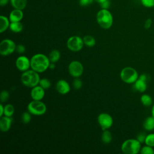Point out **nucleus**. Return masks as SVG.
I'll list each match as a JSON object with an SVG mask.
<instances>
[{
	"label": "nucleus",
	"instance_id": "obj_27",
	"mask_svg": "<svg viewBox=\"0 0 154 154\" xmlns=\"http://www.w3.org/2000/svg\"><path fill=\"white\" fill-rule=\"evenodd\" d=\"M38 85H40L45 90H46V89H48L51 87V82L47 78H42V79H40Z\"/></svg>",
	"mask_w": 154,
	"mask_h": 154
},
{
	"label": "nucleus",
	"instance_id": "obj_33",
	"mask_svg": "<svg viewBox=\"0 0 154 154\" xmlns=\"http://www.w3.org/2000/svg\"><path fill=\"white\" fill-rule=\"evenodd\" d=\"M94 0H79V4L81 7H87L91 5Z\"/></svg>",
	"mask_w": 154,
	"mask_h": 154
},
{
	"label": "nucleus",
	"instance_id": "obj_37",
	"mask_svg": "<svg viewBox=\"0 0 154 154\" xmlns=\"http://www.w3.org/2000/svg\"><path fill=\"white\" fill-rule=\"evenodd\" d=\"M152 24V20L150 18H148L146 20V21L144 22V26L146 29H149L151 27Z\"/></svg>",
	"mask_w": 154,
	"mask_h": 154
},
{
	"label": "nucleus",
	"instance_id": "obj_36",
	"mask_svg": "<svg viewBox=\"0 0 154 154\" xmlns=\"http://www.w3.org/2000/svg\"><path fill=\"white\" fill-rule=\"evenodd\" d=\"M25 47L21 44L17 45H16V51L18 53V54H23L25 52Z\"/></svg>",
	"mask_w": 154,
	"mask_h": 154
},
{
	"label": "nucleus",
	"instance_id": "obj_1",
	"mask_svg": "<svg viewBox=\"0 0 154 154\" xmlns=\"http://www.w3.org/2000/svg\"><path fill=\"white\" fill-rule=\"evenodd\" d=\"M31 69L40 73L49 68L51 61L49 57L41 53L34 55L30 59Z\"/></svg>",
	"mask_w": 154,
	"mask_h": 154
},
{
	"label": "nucleus",
	"instance_id": "obj_38",
	"mask_svg": "<svg viewBox=\"0 0 154 154\" xmlns=\"http://www.w3.org/2000/svg\"><path fill=\"white\" fill-rule=\"evenodd\" d=\"M10 2V0H0V5L2 6V7L5 6Z\"/></svg>",
	"mask_w": 154,
	"mask_h": 154
},
{
	"label": "nucleus",
	"instance_id": "obj_16",
	"mask_svg": "<svg viewBox=\"0 0 154 154\" xmlns=\"http://www.w3.org/2000/svg\"><path fill=\"white\" fill-rule=\"evenodd\" d=\"M23 17V10L19 9L13 8V10L10 13L8 18L11 22H20Z\"/></svg>",
	"mask_w": 154,
	"mask_h": 154
},
{
	"label": "nucleus",
	"instance_id": "obj_32",
	"mask_svg": "<svg viewBox=\"0 0 154 154\" xmlns=\"http://www.w3.org/2000/svg\"><path fill=\"white\" fill-rule=\"evenodd\" d=\"M82 82L79 78H75L73 82V87L76 90H79L82 87Z\"/></svg>",
	"mask_w": 154,
	"mask_h": 154
},
{
	"label": "nucleus",
	"instance_id": "obj_18",
	"mask_svg": "<svg viewBox=\"0 0 154 154\" xmlns=\"http://www.w3.org/2000/svg\"><path fill=\"white\" fill-rule=\"evenodd\" d=\"M11 5L13 8L23 10L27 5V0H10Z\"/></svg>",
	"mask_w": 154,
	"mask_h": 154
},
{
	"label": "nucleus",
	"instance_id": "obj_15",
	"mask_svg": "<svg viewBox=\"0 0 154 154\" xmlns=\"http://www.w3.org/2000/svg\"><path fill=\"white\" fill-rule=\"evenodd\" d=\"M13 120L11 117L3 116L0 118V129L3 132L8 131L11 126Z\"/></svg>",
	"mask_w": 154,
	"mask_h": 154
},
{
	"label": "nucleus",
	"instance_id": "obj_42",
	"mask_svg": "<svg viewBox=\"0 0 154 154\" xmlns=\"http://www.w3.org/2000/svg\"><path fill=\"white\" fill-rule=\"evenodd\" d=\"M105 1H106V0H94V1H96V2H97V3H99V4H100V3L103 2Z\"/></svg>",
	"mask_w": 154,
	"mask_h": 154
},
{
	"label": "nucleus",
	"instance_id": "obj_26",
	"mask_svg": "<svg viewBox=\"0 0 154 154\" xmlns=\"http://www.w3.org/2000/svg\"><path fill=\"white\" fill-rule=\"evenodd\" d=\"M31 113L29 112L28 111L23 112L21 116V120L23 123L24 124H28L30 122L31 120Z\"/></svg>",
	"mask_w": 154,
	"mask_h": 154
},
{
	"label": "nucleus",
	"instance_id": "obj_24",
	"mask_svg": "<svg viewBox=\"0 0 154 154\" xmlns=\"http://www.w3.org/2000/svg\"><path fill=\"white\" fill-rule=\"evenodd\" d=\"M141 103L145 106H150L152 103V98L147 94H143L140 97Z\"/></svg>",
	"mask_w": 154,
	"mask_h": 154
},
{
	"label": "nucleus",
	"instance_id": "obj_34",
	"mask_svg": "<svg viewBox=\"0 0 154 154\" xmlns=\"http://www.w3.org/2000/svg\"><path fill=\"white\" fill-rule=\"evenodd\" d=\"M147 135L146 134V133L144 132H140L139 133L137 136V140H138L141 143H144L146 138Z\"/></svg>",
	"mask_w": 154,
	"mask_h": 154
},
{
	"label": "nucleus",
	"instance_id": "obj_25",
	"mask_svg": "<svg viewBox=\"0 0 154 154\" xmlns=\"http://www.w3.org/2000/svg\"><path fill=\"white\" fill-rule=\"evenodd\" d=\"M14 113V107L12 104L8 103L4 106V116L11 117Z\"/></svg>",
	"mask_w": 154,
	"mask_h": 154
},
{
	"label": "nucleus",
	"instance_id": "obj_13",
	"mask_svg": "<svg viewBox=\"0 0 154 154\" xmlns=\"http://www.w3.org/2000/svg\"><path fill=\"white\" fill-rule=\"evenodd\" d=\"M31 88L30 94L32 100H42L44 98L45 94V89L40 85H37Z\"/></svg>",
	"mask_w": 154,
	"mask_h": 154
},
{
	"label": "nucleus",
	"instance_id": "obj_10",
	"mask_svg": "<svg viewBox=\"0 0 154 154\" xmlns=\"http://www.w3.org/2000/svg\"><path fill=\"white\" fill-rule=\"evenodd\" d=\"M97 122L101 129L104 131L109 129L112 126L113 119L110 114L102 112L97 117Z\"/></svg>",
	"mask_w": 154,
	"mask_h": 154
},
{
	"label": "nucleus",
	"instance_id": "obj_21",
	"mask_svg": "<svg viewBox=\"0 0 154 154\" xmlns=\"http://www.w3.org/2000/svg\"><path fill=\"white\" fill-rule=\"evenodd\" d=\"M48 57L51 63H55L57 61H58L60 59V57H61L60 52L57 49H53L49 53Z\"/></svg>",
	"mask_w": 154,
	"mask_h": 154
},
{
	"label": "nucleus",
	"instance_id": "obj_2",
	"mask_svg": "<svg viewBox=\"0 0 154 154\" xmlns=\"http://www.w3.org/2000/svg\"><path fill=\"white\" fill-rule=\"evenodd\" d=\"M20 79L23 85L29 88H32L39 84L40 77L39 73L31 69L23 72Z\"/></svg>",
	"mask_w": 154,
	"mask_h": 154
},
{
	"label": "nucleus",
	"instance_id": "obj_40",
	"mask_svg": "<svg viewBox=\"0 0 154 154\" xmlns=\"http://www.w3.org/2000/svg\"><path fill=\"white\" fill-rule=\"evenodd\" d=\"M54 67H55V63H51L50 65H49V69H54Z\"/></svg>",
	"mask_w": 154,
	"mask_h": 154
},
{
	"label": "nucleus",
	"instance_id": "obj_9",
	"mask_svg": "<svg viewBox=\"0 0 154 154\" xmlns=\"http://www.w3.org/2000/svg\"><path fill=\"white\" fill-rule=\"evenodd\" d=\"M69 74L73 78H79L83 73L84 67L82 64L77 60L72 61L68 66Z\"/></svg>",
	"mask_w": 154,
	"mask_h": 154
},
{
	"label": "nucleus",
	"instance_id": "obj_11",
	"mask_svg": "<svg viewBox=\"0 0 154 154\" xmlns=\"http://www.w3.org/2000/svg\"><path fill=\"white\" fill-rule=\"evenodd\" d=\"M15 64L17 69L21 72H25L31 67L30 60L25 55L18 57L16 60Z\"/></svg>",
	"mask_w": 154,
	"mask_h": 154
},
{
	"label": "nucleus",
	"instance_id": "obj_5",
	"mask_svg": "<svg viewBox=\"0 0 154 154\" xmlns=\"http://www.w3.org/2000/svg\"><path fill=\"white\" fill-rule=\"evenodd\" d=\"M121 79L126 84H134L138 78L137 71L132 67H125L120 72Z\"/></svg>",
	"mask_w": 154,
	"mask_h": 154
},
{
	"label": "nucleus",
	"instance_id": "obj_6",
	"mask_svg": "<svg viewBox=\"0 0 154 154\" xmlns=\"http://www.w3.org/2000/svg\"><path fill=\"white\" fill-rule=\"evenodd\" d=\"M47 110L46 105L41 100H32L27 105V111L34 116H42Z\"/></svg>",
	"mask_w": 154,
	"mask_h": 154
},
{
	"label": "nucleus",
	"instance_id": "obj_19",
	"mask_svg": "<svg viewBox=\"0 0 154 154\" xmlns=\"http://www.w3.org/2000/svg\"><path fill=\"white\" fill-rule=\"evenodd\" d=\"M143 128L147 131L154 129V117L152 116L145 119L143 122Z\"/></svg>",
	"mask_w": 154,
	"mask_h": 154
},
{
	"label": "nucleus",
	"instance_id": "obj_17",
	"mask_svg": "<svg viewBox=\"0 0 154 154\" xmlns=\"http://www.w3.org/2000/svg\"><path fill=\"white\" fill-rule=\"evenodd\" d=\"M10 20L8 17L4 15L0 16V32H5L10 27Z\"/></svg>",
	"mask_w": 154,
	"mask_h": 154
},
{
	"label": "nucleus",
	"instance_id": "obj_41",
	"mask_svg": "<svg viewBox=\"0 0 154 154\" xmlns=\"http://www.w3.org/2000/svg\"><path fill=\"white\" fill-rule=\"evenodd\" d=\"M151 113H152V116L154 117V104L152 106V111H151Z\"/></svg>",
	"mask_w": 154,
	"mask_h": 154
},
{
	"label": "nucleus",
	"instance_id": "obj_20",
	"mask_svg": "<svg viewBox=\"0 0 154 154\" xmlns=\"http://www.w3.org/2000/svg\"><path fill=\"white\" fill-rule=\"evenodd\" d=\"M9 28L12 32L18 33L20 32L23 30V26L21 22H10Z\"/></svg>",
	"mask_w": 154,
	"mask_h": 154
},
{
	"label": "nucleus",
	"instance_id": "obj_14",
	"mask_svg": "<svg viewBox=\"0 0 154 154\" xmlns=\"http://www.w3.org/2000/svg\"><path fill=\"white\" fill-rule=\"evenodd\" d=\"M56 90L61 94H66L70 91L69 84L64 79H60L57 81L55 85Z\"/></svg>",
	"mask_w": 154,
	"mask_h": 154
},
{
	"label": "nucleus",
	"instance_id": "obj_7",
	"mask_svg": "<svg viewBox=\"0 0 154 154\" xmlns=\"http://www.w3.org/2000/svg\"><path fill=\"white\" fill-rule=\"evenodd\" d=\"M16 45L14 41L9 38L2 40L0 43V54L2 56H8L16 51Z\"/></svg>",
	"mask_w": 154,
	"mask_h": 154
},
{
	"label": "nucleus",
	"instance_id": "obj_31",
	"mask_svg": "<svg viewBox=\"0 0 154 154\" xmlns=\"http://www.w3.org/2000/svg\"><path fill=\"white\" fill-rule=\"evenodd\" d=\"M140 2L146 8L154 7V0H140Z\"/></svg>",
	"mask_w": 154,
	"mask_h": 154
},
{
	"label": "nucleus",
	"instance_id": "obj_8",
	"mask_svg": "<svg viewBox=\"0 0 154 154\" xmlns=\"http://www.w3.org/2000/svg\"><path fill=\"white\" fill-rule=\"evenodd\" d=\"M67 48L73 52H78L81 51L84 45L83 38L78 35H73L70 37L67 41Z\"/></svg>",
	"mask_w": 154,
	"mask_h": 154
},
{
	"label": "nucleus",
	"instance_id": "obj_35",
	"mask_svg": "<svg viewBox=\"0 0 154 154\" xmlns=\"http://www.w3.org/2000/svg\"><path fill=\"white\" fill-rule=\"evenodd\" d=\"M100 7L102 9H108L111 5V2L109 0H106L103 2L99 4Z\"/></svg>",
	"mask_w": 154,
	"mask_h": 154
},
{
	"label": "nucleus",
	"instance_id": "obj_22",
	"mask_svg": "<svg viewBox=\"0 0 154 154\" xmlns=\"http://www.w3.org/2000/svg\"><path fill=\"white\" fill-rule=\"evenodd\" d=\"M112 135L111 132L108 130H104L103 131V132L101 135V140L105 144H108L112 141Z\"/></svg>",
	"mask_w": 154,
	"mask_h": 154
},
{
	"label": "nucleus",
	"instance_id": "obj_28",
	"mask_svg": "<svg viewBox=\"0 0 154 154\" xmlns=\"http://www.w3.org/2000/svg\"><path fill=\"white\" fill-rule=\"evenodd\" d=\"M144 143L146 145L151 146V147H154V134H149L147 135Z\"/></svg>",
	"mask_w": 154,
	"mask_h": 154
},
{
	"label": "nucleus",
	"instance_id": "obj_29",
	"mask_svg": "<svg viewBox=\"0 0 154 154\" xmlns=\"http://www.w3.org/2000/svg\"><path fill=\"white\" fill-rule=\"evenodd\" d=\"M140 152L141 154H154V150L153 147L146 145L141 148Z\"/></svg>",
	"mask_w": 154,
	"mask_h": 154
},
{
	"label": "nucleus",
	"instance_id": "obj_23",
	"mask_svg": "<svg viewBox=\"0 0 154 154\" xmlns=\"http://www.w3.org/2000/svg\"><path fill=\"white\" fill-rule=\"evenodd\" d=\"M83 42L84 43V45L88 46V47H93L96 45V40L95 38L90 35H85L83 38Z\"/></svg>",
	"mask_w": 154,
	"mask_h": 154
},
{
	"label": "nucleus",
	"instance_id": "obj_39",
	"mask_svg": "<svg viewBox=\"0 0 154 154\" xmlns=\"http://www.w3.org/2000/svg\"><path fill=\"white\" fill-rule=\"evenodd\" d=\"M4 114V106L2 105V103L0 104V117L3 116Z\"/></svg>",
	"mask_w": 154,
	"mask_h": 154
},
{
	"label": "nucleus",
	"instance_id": "obj_3",
	"mask_svg": "<svg viewBox=\"0 0 154 154\" xmlns=\"http://www.w3.org/2000/svg\"><path fill=\"white\" fill-rule=\"evenodd\" d=\"M96 21L103 29L110 28L113 23V16L108 9L100 8L96 14Z\"/></svg>",
	"mask_w": 154,
	"mask_h": 154
},
{
	"label": "nucleus",
	"instance_id": "obj_12",
	"mask_svg": "<svg viewBox=\"0 0 154 154\" xmlns=\"http://www.w3.org/2000/svg\"><path fill=\"white\" fill-rule=\"evenodd\" d=\"M147 75L146 74L141 75L137 80L134 83V88L135 90L143 93L147 89Z\"/></svg>",
	"mask_w": 154,
	"mask_h": 154
},
{
	"label": "nucleus",
	"instance_id": "obj_4",
	"mask_svg": "<svg viewBox=\"0 0 154 154\" xmlns=\"http://www.w3.org/2000/svg\"><path fill=\"white\" fill-rule=\"evenodd\" d=\"M141 148V143L137 139H128L121 146V150L125 154H137Z\"/></svg>",
	"mask_w": 154,
	"mask_h": 154
},
{
	"label": "nucleus",
	"instance_id": "obj_30",
	"mask_svg": "<svg viewBox=\"0 0 154 154\" xmlns=\"http://www.w3.org/2000/svg\"><path fill=\"white\" fill-rule=\"evenodd\" d=\"M10 97V93L7 90H2L0 94V99L1 101V103L5 102L8 100Z\"/></svg>",
	"mask_w": 154,
	"mask_h": 154
}]
</instances>
